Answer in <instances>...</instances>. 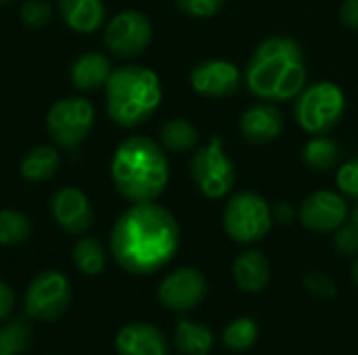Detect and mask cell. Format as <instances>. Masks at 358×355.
Instances as JSON below:
<instances>
[{
	"instance_id": "obj_1",
	"label": "cell",
	"mask_w": 358,
	"mask_h": 355,
	"mask_svg": "<svg viewBox=\"0 0 358 355\" xmlns=\"http://www.w3.org/2000/svg\"><path fill=\"white\" fill-rule=\"evenodd\" d=\"M180 247L176 218L162 205L132 203L111 228L109 251L117 266L134 276H149L166 268Z\"/></svg>"
},
{
	"instance_id": "obj_2",
	"label": "cell",
	"mask_w": 358,
	"mask_h": 355,
	"mask_svg": "<svg viewBox=\"0 0 358 355\" xmlns=\"http://www.w3.org/2000/svg\"><path fill=\"white\" fill-rule=\"evenodd\" d=\"M306 54L289 36H271L262 40L243 71L248 90L266 103H285L296 98L306 86Z\"/></svg>"
},
{
	"instance_id": "obj_3",
	"label": "cell",
	"mask_w": 358,
	"mask_h": 355,
	"mask_svg": "<svg viewBox=\"0 0 358 355\" xmlns=\"http://www.w3.org/2000/svg\"><path fill=\"white\" fill-rule=\"evenodd\" d=\"M111 180L115 190L130 203L157 201L170 182V163L164 149L147 138H126L113 153Z\"/></svg>"
},
{
	"instance_id": "obj_4",
	"label": "cell",
	"mask_w": 358,
	"mask_h": 355,
	"mask_svg": "<svg viewBox=\"0 0 358 355\" xmlns=\"http://www.w3.org/2000/svg\"><path fill=\"white\" fill-rule=\"evenodd\" d=\"M162 82L143 65H122L105 84L107 115L122 128L145 123L162 105Z\"/></svg>"
},
{
	"instance_id": "obj_5",
	"label": "cell",
	"mask_w": 358,
	"mask_h": 355,
	"mask_svg": "<svg viewBox=\"0 0 358 355\" xmlns=\"http://www.w3.org/2000/svg\"><path fill=\"white\" fill-rule=\"evenodd\" d=\"M346 113V94L334 82H317L304 86L294 103V119L313 136L331 132Z\"/></svg>"
},
{
	"instance_id": "obj_6",
	"label": "cell",
	"mask_w": 358,
	"mask_h": 355,
	"mask_svg": "<svg viewBox=\"0 0 358 355\" xmlns=\"http://www.w3.org/2000/svg\"><path fill=\"white\" fill-rule=\"evenodd\" d=\"M275 224L271 203L254 192L241 190L229 199L222 211V226L231 241L239 245H254L262 241Z\"/></svg>"
},
{
	"instance_id": "obj_7",
	"label": "cell",
	"mask_w": 358,
	"mask_h": 355,
	"mask_svg": "<svg viewBox=\"0 0 358 355\" xmlns=\"http://www.w3.org/2000/svg\"><path fill=\"white\" fill-rule=\"evenodd\" d=\"M189 172L199 192L212 201H218L229 195L237 180L235 163L224 153L220 136H212L208 144L199 146L193 153Z\"/></svg>"
},
{
	"instance_id": "obj_8",
	"label": "cell",
	"mask_w": 358,
	"mask_h": 355,
	"mask_svg": "<svg viewBox=\"0 0 358 355\" xmlns=\"http://www.w3.org/2000/svg\"><path fill=\"white\" fill-rule=\"evenodd\" d=\"M71 301V285L67 276L59 270H44L31 278L27 285L23 308L25 314L40 322L59 320Z\"/></svg>"
},
{
	"instance_id": "obj_9",
	"label": "cell",
	"mask_w": 358,
	"mask_h": 355,
	"mask_svg": "<svg viewBox=\"0 0 358 355\" xmlns=\"http://www.w3.org/2000/svg\"><path fill=\"white\" fill-rule=\"evenodd\" d=\"M94 126V107L90 100L69 96L52 103L46 113V130L61 149L80 146Z\"/></svg>"
},
{
	"instance_id": "obj_10",
	"label": "cell",
	"mask_w": 358,
	"mask_h": 355,
	"mask_svg": "<svg viewBox=\"0 0 358 355\" xmlns=\"http://www.w3.org/2000/svg\"><path fill=\"white\" fill-rule=\"evenodd\" d=\"M103 40L105 46L122 59L138 56L153 40L151 19L141 10H122L105 25Z\"/></svg>"
},
{
	"instance_id": "obj_11",
	"label": "cell",
	"mask_w": 358,
	"mask_h": 355,
	"mask_svg": "<svg viewBox=\"0 0 358 355\" xmlns=\"http://www.w3.org/2000/svg\"><path fill=\"white\" fill-rule=\"evenodd\" d=\"M208 289L203 272L197 268H178L159 282L157 299L170 312H189L206 299Z\"/></svg>"
},
{
	"instance_id": "obj_12",
	"label": "cell",
	"mask_w": 358,
	"mask_h": 355,
	"mask_svg": "<svg viewBox=\"0 0 358 355\" xmlns=\"http://www.w3.org/2000/svg\"><path fill=\"white\" fill-rule=\"evenodd\" d=\"M348 205L342 195L334 190H317L308 195L300 205V222L310 232H336L348 220Z\"/></svg>"
},
{
	"instance_id": "obj_13",
	"label": "cell",
	"mask_w": 358,
	"mask_h": 355,
	"mask_svg": "<svg viewBox=\"0 0 358 355\" xmlns=\"http://www.w3.org/2000/svg\"><path fill=\"white\" fill-rule=\"evenodd\" d=\"M189 82L191 88L203 98H227L239 90L241 71L231 61L208 59L191 69Z\"/></svg>"
},
{
	"instance_id": "obj_14",
	"label": "cell",
	"mask_w": 358,
	"mask_h": 355,
	"mask_svg": "<svg viewBox=\"0 0 358 355\" xmlns=\"http://www.w3.org/2000/svg\"><path fill=\"white\" fill-rule=\"evenodd\" d=\"M50 213L57 226L71 236L84 234L92 226V220H94V209L88 197L80 188H73V186H65L52 195Z\"/></svg>"
},
{
	"instance_id": "obj_15",
	"label": "cell",
	"mask_w": 358,
	"mask_h": 355,
	"mask_svg": "<svg viewBox=\"0 0 358 355\" xmlns=\"http://www.w3.org/2000/svg\"><path fill=\"white\" fill-rule=\"evenodd\" d=\"M285 119L275 103H256L239 117V132L252 144H268L281 136Z\"/></svg>"
},
{
	"instance_id": "obj_16",
	"label": "cell",
	"mask_w": 358,
	"mask_h": 355,
	"mask_svg": "<svg viewBox=\"0 0 358 355\" xmlns=\"http://www.w3.org/2000/svg\"><path fill=\"white\" fill-rule=\"evenodd\" d=\"M117 355H168L170 343L162 328L149 322H132L115 335Z\"/></svg>"
},
{
	"instance_id": "obj_17",
	"label": "cell",
	"mask_w": 358,
	"mask_h": 355,
	"mask_svg": "<svg viewBox=\"0 0 358 355\" xmlns=\"http://www.w3.org/2000/svg\"><path fill=\"white\" fill-rule=\"evenodd\" d=\"M271 262L258 249H248L237 255L233 264V278L235 285L243 293H260L271 282Z\"/></svg>"
},
{
	"instance_id": "obj_18",
	"label": "cell",
	"mask_w": 358,
	"mask_h": 355,
	"mask_svg": "<svg viewBox=\"0 0 358 355\" xmlns=\"http://www.w3.org/2000/svg\"><path fill=\"white\" fill-rule=\"evenodd\" d=\"M57 4L65 25L78 33H94L105 23L103 0H59Z\"/></svg>"
},
{
	"instance_id": "obj_19",
	"label": "cell",
	"mask_w": 358,
	"mask_h": 355,
	"mask_svg": "<svg viewBox=\"0 0 358 355\" xmlns=\"http://www.w3.org/2000/svg\"><path fill=\"white\" fill-rule=\"evenodd\" d=\"M113 67L103 52H86L71 65V84L78 90H96L107 84Z\"/></svg>"
},
{
	"instance_id": "obj_20",
	"label": "cell",
	"mask_w": 358,
	"mask_h": 355,
	"mask_svg": "<svg viewBox=\"0 0 358 355\" xmlns=\"http://www.w3.org/2000/svg\"><path fill=\"white\" fill-rule=\"evenodd\" d=\"M59 165H61V157L57 149L42 144L25 153V157L21 159L19 172L27 182L40 184V182H48L59 172Z\"/></svg>"
},
{
	"instance_id": "obj_21",
	"label": "cell",
	"mask_w": 358,
	"mask_h": 355,
	"mask_svg": "<svg viewBox=\"0 0 358 355\" xmlns=\"http://www.w3.org/2000/svg\"><path fill=\"white\" fill-rule=\"evenodd\" d=\"M174 347L182 355H210L214 349V335L206 324L180 320L174 331Z\"/></svg>"
},
{
	"instance_id": "obj_22",
	"label": "cell",
	"mask_w": 358,
	"mask_h": 355,
	"mask_svg": "<svg viewBox=\"0 0 358 355\" xmlns=\"http://www.w3.org/2000/svg\"><path fill=\"white\" fill-rule=\"evenodd\" d=\"M159 142H162V149H166L170 153H187V151H193L197 146L199 132L189 119L172 117L162 126Z\"/></svg>"
},
{
	"instance_id": "obj_23",
	"label": "cell",
	"mask_w": 358,
	"mask_h": 355,
	"mask_svg": "<svg viewBox=\"0 0 358 355\" xmlns=\"http://www.w3.org/2000/svg\"><path fill=\"white\" fill-rule=\"evenodd\" d=\"M302 161L313 172H329L340 161V146L336 140H331L327 136H315L304 144Z\"/></svg>"
},
{
	"instance_id": "obj_24",
	"label": "cell",
	"mask_w": 358,
	"mask_h": 355,
	"mask_svg": "<svg viewBox=\"0 0 358 355\" xmlns=\"http://www.w3.org/2000/svg\"><path fill=\"white\" fill-rule=\"evenodd\" d=\"M73 264L84 276H99L107 266V253L105 247L90 236H82L73 245Z\"/></svg>"
},
{
	"instance_id": "obj_25",
	"label": "cell",
	"mask_w": 358,
	"mask_h": 355,
	"mask_svg": "<svg viewBox=\"0 0 358 355\" xmlns=\"http://www.w3.org/2000/svg\"><path fill=\"white\" fill-rule=\"evenodd\" d=\"M31 236V220L17 209L0 211V245L15 247Z\"/></svg>"
},
{
	"instance_id": "obj_26",
	"label": "cell",
	"mask_w": 358,
	"mask_h": 355,
	"mask_svg": "<svg viewBox=\"0 0 358 355\" xmlns=\"http://www.w3.org/2000/svg\"><path fill=\"white\" fill-rule=\"evenodd\" d=\"M31 324L25 318L8 320L0 326V355H21L31 343Z\"/></svg>"
},
{
	"instance_id": "obj_27",
	"label": "cell",
	"mask_w": 358,
	"mask_h": 355,
	"mask_svg": "<svg viewBox=\"0 0 358 355\" xmlns=\"http://www.w3.org/2000/svg\"><path fill=\"white\" fill-rule=\"evenodd\" d=\"M258 341V322L254 318H235L222 331V343L231 352H248Z\"/></svg>"
},
{
	"instance_id": "obj_28",
	"label": "cell",
	"mask_w": 358,
	"mask_h": 355,
	"mask_svg": "<svg viewBox=\"0 0 358 355\" xmlns=\"http://www.w3.org/2000/svg\"><path fill=\"white\" fill-rule=\"evenodd\" d=\"M19 17L27 27L38 29V27H44L50 21L52 8H50V4L46 0H27L19 8Z\"/></svg>"
},
{
	"instance_id": "obj_29",
	"label": "cell",
	"mask_w": 358,
	"mask_h": 355,
	"mask_svg": "<svg viewBox=\"0 0 358 355\" xmlns=\"http://www.w3.org/2000/svg\"><path fill=\"white\" fill-rule=\"evenodd\" d=\"M174 4L178 6L180 13L189 17L210 19V17H216L224 8L227 0H174Z\"/></svg>"
},
{
	"instance_id": "obj_30",
	"label": "cell",
	"mask_w": 358,
	"mask_h": 355,
	"mask_svg": "<svg viewBox=\"0 0 358 355\" xmlns=\"http://www.w3.org/2000/svg\"><path fill=\"white\" fill-rule=\"evenodd\" d=\"M336 184L342 195L358 201V157L342 163L336 172Z\"/></svg>"
},
{
	"instance_id": "obj_31",
	"label": "cell",
	"mask_w": 358,
	"mask_h": 355,
	"mask_svg": "<svg viewBox=\"0 0 358 355\" xmlns=\"http://www.w3.org/2000/svg\"><path fill=\"white\" fill-rule=\"evenodd\" d=\"M334 247L340 255L344 257H355L358 255V230L348 224V226H340L336 232H334Z\"/></svg>"
},
{
	"instance_id": "obj_32",
	"label": "cell",
	"mask_w": 358,
	"mask_h": 355,
	"mask_svg": "<svg viewBox=\"0 0 358 355\" xmlns=\"http://www.w3.org/2000/svg\"><path fill=\"white\" fill-rule=\"evenodd\" d=\"M304 287L310 295L319 299H331L336 295V282L323 272H310L304 276Z\"/></svg>"
},
{
	"instance_id": "obj_33",
	"label": "cell",
	"mask_w": 358,
	"mask_h": 355,
	"mask_svg": "<svg viewBox=\"0 0 358 355\" xmlns=\"http://www.w3.org/2000/svg\"><path fill=\"white\" fill-rule=\"evenodd\" d=\"M15 310V291L10 285L0 280V322H4Z\"/></svg>"
},
{
	"instance_id": "obj_34",
	"label": "cell",
	"mask_w": 358,
	"mask_h": 355,
	"mask_svg": "<svg viewBox=\"0 0 358 355\" xmlns=\"http://www.w3.org/2000/svg\"><path fill=\"white\" fill-rule=\"evenodd\" d=\"M340 19L346 27L358 29V0H344L340 8Z\"/></svg>"
},
{
	"instance_id": "obj_35",
	"label": "cell",
	"mask_w": 358,
	"mask_h": 355,
	"mask_svg": "<svg viewBox=\"0 0 358 355\" xmlns=\"http://www.w3.org/2000/svg\"><path fill=\"white\" fill-rule=\"evenodd\" d=\"M294 216H296V211H294V207L289 205V203H277L275 207H273V218H275V222H279V224H292L294 222Z\"/></svg>"
},
{
	"instance_id": "obj_36",
	"label": "cell",
	"mask_w": 358,
	"mask_h": 355,
	"mask_svg": "<svg viewBox=\"0 0 358 355\" xmlns=\"http://www.w3.org/2000/svg\"><path fill=\"white\" fill-rule=\"evenodd\" d=\"M348 222H350V224H352V226L358 230V203L352 207V209H350V213H348Z\"/></svg>"
},
{
	"instance_id": "obj_37",
	"label": "cell",
	"mask_w": 358,
	"mask_h": 355,
	"mask_svg": "<svg viewBox=\"0 0 358 355\" xmlns=\"http://www.w3.org/2000/svg\"><path fill=\"white\" fill-rule=\"evenodd\" d=\"M350 276H352V282L358 287V257L352 262V268H350Z\"/></svg>"
},
{
	"instance_id": "obj_38",
	"label": "cell",
	"mask_w": 358,
	"mask_h": 355,
	"mask_svg": "<svg viewBox=\"0 0 358 355\" xmlns=\"http://www.w3.org/2000/svg\"><path fill=\"white\" fill-rule=\"evenodd\" d=\"M10 0H0V4H8Z\"/></svg>"
}]
</instances>
